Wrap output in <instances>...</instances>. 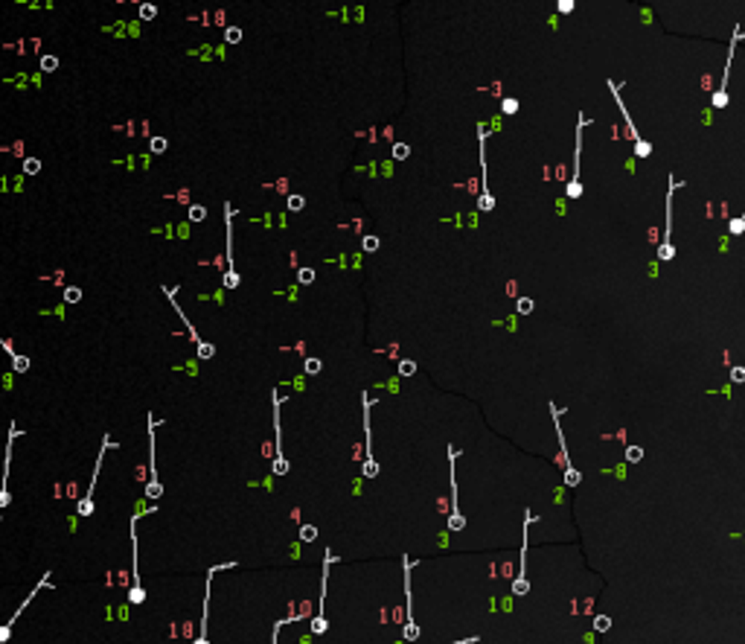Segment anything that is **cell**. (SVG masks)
Segmentation results:
<instances>
[{
  "instance_id": "obj_1",
  "label": "cell",
  "mask_w": 745,
  "mask_h": 644,
  "mask_svg": "<svg viewBox=\"0 0 745 644\" xmlns=\"http://www.w3.org/2000/svg\"><path fill=\"white\" fill-rule=\"evenodd\" d=\"M146 423H149V478H146L143 496H146V502H158L163 496V484H160V475H158V449H155V434H158L155 429L160 423L151 417V411L146 417Z\"/></svg>"
},
{
  "instance_id": "obj_2",
  "label": "cell",
  "mask_w": 745,
  "mask_h": 644,
  "mask_svg": "<svg viewBox=\"0 0 745 644\" xmlns=\"http://www.w3.org/2000/svg\"><path fill=\"white\" fill-rule=\"evenodd\" d=\"M271 397H274V455H271V475H285L288 470H292V463H288V458L283 455V431H280V406H283V397H280V391L277 388H274L271 391Z\"/></svg>"
},
{
  "instance_id": "obj_3",
  "label": "cell",
  "mask_w": 745,
  "mask_h": 644,
  "mask_svg": "<svg viewBox=\"0 0 745 644\" xmlns=\"http://www.w3.org/2000/svg\"><path fill=\"white\" fill-rule=\"evenodd\" d=\"M117 443L111 440V434L105 431V438H102V446H99V455H97V463H94V478H90V484H87V493L82 496V502L76 504V516H82V519H87V516H94V490H97V478H99V472H102V463H105V455H108V449H114Z\"/></svg>"
},
{
  "instance_id": "obj_4",
  "label": "cell",
  "mask_w": 745,
  "mask_h": 644,
  "mask_svg": "<svg viewBox=\"0 0 745 644\" xmlns=\"http://www.w3.org/2000/svg\"><path fill=\"white\" fill-rule=\"evenodd\" d=\"M370 408L373 399L367 391H361V414H364V463H361V478H376L378 463L373 458V434H370Z\"/></svg>"
},
{
  "instance_id": "obj_5",
  "label": "cell",
  "mask_w": 745,
  "mask_h": 644,
  "mask_svg": "<svg viewBox=\"0 0 745 644\" xmlns=\"http://www.w3.org/2000/svg\"><path fill=\"white\" fill-rule=\"evenodd\" d=\"M414 565L417 560H408V554L402 557V568H405V627H402V636L405 641H417L419 638V624L414 618V592H410V575H414Z\"/></svg>"
},
{
  "instance_id": "obj_6",
  "label": "cell",
  "mask_w": 745,
  "mask_h": 644,
  "mask_svg": "<svg viewBox=\"0 0 745 644\" xmlns=\"http://www.w3.org/2000/svg\"><path fill=\"white\" fill-rule=\"evenodd\" d=\"M681 187V181H676V175H670V192H667V222H664V239L658 245V260L670 263L676 257V245H673V199L676 190Z\"/></svg>"
},
{
  "instance_id": "obj_7",
  "label": "cell",
  "mask_w": 745,
  "mask_h": 644,
  "mask_svg": "<svg viewBox=\"0 0 745 644\" xmlns=\"http://www.w3.org/2000/svg\"><path fill=\"white\" fill-rule=\"evenodd\" d=\"M137 522H140V513H134L128 522V536H131V589H128V604L140 606L146 601V589L140 583V572H137Z\"/></svg>"
},
{
  "instance_id": "obj_8",
  "label": "cell",
  "mask_w": 745,
  "mask_h": 644,
  "mask_svg": "<svg viewBox=\"0 0 745 644\" xmlns=\"http://www.w3.org/2000/svg\"><path fill=\"white\" fill-rule=\"evenodd\" d=\"M332 563H335V554H332V551L326 548V554H324V572H321V595H317V601H321V609H317V616L309 621L312 636H324V633L329 630V621H326L324 606H326V583H329V565H332Z\"/></svg>"
},
{
  "instance_id": "obj_9",
  "label": "cell",
  "mask_w": 745,
  "mask_h": 644,
  "mask_svg": "<svg viewBox=\"0 0 745 644\" xmlns=\"http://www.w3.org/2000/svg\"><path fill=\"white\" fill-rule=\"evenodd\" d=\"M224 231H227V248H224L227 251V272L221 277V286L224 289H236L242 283V277L233 268V204L231 201H224Z\"/></svg>"
},
{
  "instance_id": "obj_10",
  "label": "cell",
  "mask_w": 745,
  "mask_h": 644,
  "mask_svg": "<svg viewBox=\"0 0 745 644\" xmlns=\"http://www.w3.org/2000/svg\"><path fill=\"white\" fill-rule=\"evenodd\" d=\"M231 568H239V563H236V560H231V563H216V565H210V568H207V580H204V601H201V618H199V624H201V633H199V638H195L192 644H210V638H207V616H210L212 575H216V572H231Z\"/></svg>"
},
{
  "instance_id": "obj_11",
  "label": "cell",
  "mask_w": 745,
  "mask_h": 644,
  "mask_svg": "<svg viewBox=\"0 0 745 644\" xmlns=\"http://www.w3.org/2000/svg\"><path fill=\"white\" fill-rule=\"evenodd\" d=\"M609 91H612V97H614V102H617V108H620V114H623V123H626V134H629V140L635 143V155H637V158H649V155H652V149H649V143L641 138V134H637V129H635V119H632L629 108L623 106L620 91H617V85H614V82H609Z\"/></svg>"
},
{
  "instance_id": "obj_12",
  "label": "cell",
  "mask_w": 745,
  "mask_h": 644,
  "mask_svg": "<svg viewBox=\"0 0 745 644\" xmlns=\"http://www.w3.org/2000/svg\"><path fill=\"white\" fill-rule=\"evenodd\" d=\"M454 461H458V449L449 446V478H451V513H449V531H463L466 519L460 513V502H458V478H454Z\"/></svg>"
},
{
  "instance_id": "obj_13",
  "label": "cell",
  "mask_w": 745,
  "mask_h": 644,
  "mask_svg": "<svg viewBox=\"0 0 745 644\" xmlns=\"http://www.w3.org/2000/svg\"><path fill=\"white\" fill-rule=\"evenodd\" d=\"M47 586H50V572H44V575H41V580L35 583V589H33V592H29V595H26V601H24V604H21L18 609H15V616H12V618H6L3 624H0V644H6V641L12 638V630H15V624H18V618H21V612H24V609H26L29 604H33V601H35V595H38L41 589H47Z\"/></svg>"
},
{
  "instance_id": "obj_14",
  "label": "cell",
  "mask_w": 745,
  "mask_h": 644,
  "mask_svg": "<svg viewBox=\"0 0 745 644\" xmlns=\"http://www.w3.org/2000/svg\"><path fill=\"white\" fill-rule=\"evenodd\" d=\"M551 411H553V420H556V438H559V461H562V470H565V484H568V487H576V484H580V472L574 470V463H571V458H568V446H565V431L559 429V414H562V408H556L553 402H551Z\"/></svg>"
},
{
  "instance_id": "obj_15",
  "label": "cell",
  "mask_w": 745,
  "mask_h": 644,
  "mask_svg": "<svg viewBox=\"0 0 745 644\" xmlns=\"http://www.w3.org/2000/svg\"><path fill=\"white\" fill-rule=\"evenodd\" d=\"M24 431H18V426H9V440H6V461H3V472H0V511L9 507V475H12V443L21 438Z\"/></svg>"
},
{
  "instance_id": "obj_16",
  "label": "cell",
  "mask_w": 745,
  "mask_h": 644,
  "mask_svg": "<svg viewBox=\"0 0 745 644\" xmlns=\"http://www.w3.org/2000/svg\"><path fill=\"white\" fill-rule=\"evenodd\" d=\"M739 38H745V35H742V29L734 26L731 47H728V62H725V70H722V85H719L717 91H713V97H710V106H713V108H725V106H728V73H731V58H734V47H737V41H739Z\"/></svg>"
},
{
  "instance_id": "obj_17",
  "label": "cell",
  "mask_w": 745,
  "mask_h": 644,
  "mask_svg": "<svg viewBox=\"0 0 745 644\" xmlns=\"http://www.w3.org/2000/svg\"><path fill=\"white\" fill-rule=\"evenodd\" d=\"M591 123L588 117L580 114V129H576V158H574V175L568 181V199H580L583 196V181H580V158H583V129Z\"/></svg>"
},
{
  "instance_id": "obj_18",
  "label": "cell",
  "mask_w": 745,
  "mask_h": 644,
  "mask_svg": "<svg viewBox=\"0 0 745 644\" xmlns=\"http://www.w3.org/2000/svg\"><path fill=\"white\" fill-rule=\"evenodd\" d=\"M530 522H533V511H524V548H521V563H519V577L512 580V595H527L530 583H527V534H530Z\"/></svg>"
},
{
  "instance_id": "obj_19",
  "label": "cell",
  "mask_w": 745,
  "mask_h": 644,
  "mask_svg": "<svg viewBox=\"0 0 745 644\" xmlns=\"http://www.w3.org/2000/svg\"><path fill=\"white\" fill-rule=\"evenodd\" d=\"M478 143H480V170H483V192H480V199H478V210L483 213H489L492 207H495V199H492V192L489 187H486V126H478Z\"/></svg>"
},
{
  "instance_id": "obj_20",
  "label": "cell",
  "mask_w": 745,
  "mask_h": 644,
  "mask_svg": "<svg viewBox=\"0 0 745 644\" xmlns=\"http://www.w3.org/2000/svg\"><path fill=\"white\" fill-rule=\"evenodd\" d=\"M160 292H163V295H166V297H169V304H172V306H175V315H181V321H184V327H187V333H190V341H192V344H204V338H201V336H199V329H195V327H192V324H190V318H187V315H184V312H181V306H178V301H175V292H172V289H169V286H163V289H160Z\"/></svg>"
},
{
  "instance_id": "obj_21",
  "label": "cell",
  "mask_w": 745,
  "mask_h": 644,
  "mask_svg": "<svg viewBox=\"0 0 745 644\" xmlns=\"http://www.w3.org/2000/svg\"><path fill=\"white\" fill-rule=\"evenodd\" d=\"M0 347H3V350L9 353V358H12V370H15V373H26L29 368H33V362H29V356H24V353H15V347H12V344H9L6 338H0Z\"/></svg>"
},
{
  "instance_id": "obj_22",
  "label": "cell",
  "mask_w": 745,
  "mask_h": 644,
  "mask_svg": "<svg viewBox=\"0 0 745 644\" xmlns=\"http://www.w3.org/2000/svg\"><path fill=\"white\" fill-rule=\"evenodd\" d=\"M321 370H324V362L317 356H309L306 365H303V373H306V377H315V373H321Z\"/></svg>"
},
{
  "instance_id": "obj_23",
  "label": "cell",
  "mask_w": 745,
  "mask_h": 644,
  "mask_svg": "<svg viewBox=\"0 0 745 644\" xmlns=\"http://www.w3.org/2000/svg\"><path fill=\"white\" fill-rule=\"evenodd\" d=\"M378 245H382V239H378L376 233H367V236L361 239V251H367V254H376Z\"/></svg>"
},
{
  "instance_id": "obj_24",
  "label": "cell",
  "mask_w": 745,
  "mask_h": 644,
  "mask_svg": "<svg viewBox=\"0 0 745 644\" xmlns=\"http://www.w3.org/2000/svg\"><path fill=\"white\" fill-rule=\"evenodd\" d=\"M58 70V58L53 53H44L41 56V73H56Z\"/></svg>"
},
{
  "instance_id": "obj_25",
  "label": "cell",
  "mask_w": 745,
  "mask_h": 644,
  "mask_svg": "<svg viewBox=\"0 0 745 644\" xmlns=\"http://www.w3.org/2000/svg\"><path fill=\"white\" fill-rule=\"evenodd\" d=\"M623 458H626V463H641L644 461V446H635V443L626 446V455Z\"/></svg>"
},
{
  "instance_id": "obj_26",
  "label": "cell",
  "mask_w": 745,
  "mask_h": 644,
  "mask_svg": "<svg viewBox=\"0 0 745 644\" xmlns=\"http://www.w3.org/2000/svg\"><path fill=\"white\" fill-rule=\"evenodd\" d=\"M187 216H190V222H204L207 219V207L204 204H190Z\"/></svg>"
},
{
  "instance_id": "obj_27",
  "label": "cell",
  "mask_w": 745,
  "mask_h": 644,
  "mask_svg": "<svg viewBox=\"0 0 745 644\" xmlns=\"http://www.w3.org/2000/svg\"><path fill=\"white\" fill-rule=\"evenodd\" d=\"M285 207H288V210H292V213H300V210H303V207H306V199H303V196H300V192H294V196H288V201H285Z\"/></svg>"
},
{
  "instance_id": "obj_28",
  "label": "cell",
  "mask_w": 745,
  "mask_h": 644,
  "mask_svg": "<svg viewBox=\"0 0 745 644\" xmlns=\"http://www.w3.org/2000/svg\"><path fill=\"white\" fill-rule=\"evenodd\" d=\"M533 297H519V301H515V312H519V315H530V312H533Z\"/></svg>"
},
{
  "instance_id": "obj_29",
  "label": "cell",
  "mask_w": 745,
  "mask_h": 644,
  "mask_svg": "<svg viewBox=\"0 0 745 644\" xmlns=\"http://www.w3.org/2000/svg\"><path fill=\"white\" fill-rule=\"evenodd\" d=\"M149 149H151V155H163L166 149H169V140H166V138H151L149 140Z\"/></svg>"
},
{
  "instance_id": "obj_30",
  "label": "cell",
  "mask_w": 745,
  "mask_h": 644,
  "mask_svg": "<svg viewBox=\"0 0 745 644\" xmlns=\"http://www.w3.org/2000/svg\"><path fill=\"white\" fill-rule=\"evenodd\" d=\"M728 231H731V236H739V233L745 231V210H742L739 216H734V219H731V224H728Z\"/></svg>"
},
{
  "instance_id": "obj_31",
  "label": "cell",
  "mask_w": 745,
  "mask_h": 644,
  "mask_svg": "<svg viewBox=\"0 0 745 644\" xmlns=\"http://www.w3.org/2000/svg\"><path fill=\"white\" fill-rule=\"evenodd\" d=\"M212 356H216V344H210V341L199 344V358H201V362H210Z\"/></svg>"
},
{
  "instance_id": "obj_32",
  "label": "cell",
  "mask_w": 745,
  "mask_h": 644,
  "mask_svg": "<svg viewBox=\"0 0 745 644\" xmlns=\"http://www.w3.org/2000/svg\"><path fill=\"white\" fill-rule=\"evenodd\" d=\"M396 373H399V377H414V373H417V362H410V358H402L399 368H396Z\"/></svg>"
},
{
  "instance_id": "obj_33",
  "label": "cell",
  "mask_w": 745,
  "mask_h": 644,
  "mask_svg": "<svg viewBox=\"0 0 745 644\" xmlns=\"http://www.w3.org/2000/svg\"><path fill=\"white\" fill-rule=\"evenodd\" d=\"M297 283H300V286H312V283H315V268H300V272H297Z\"/></svg>"
},
{
  "instance_id": "obj_34",
  "label": "cell",
  "mask_w": 745,
  "mask_h": 644,
  "mask_svg": "<svg viewBox=\"0 0 745 644\" xmlns=\"http://www.w3.org/2000/svg\"><path fill=\"white\" fill-rule=\"evenodd\" d=\"M137 9H140V18H143V21H151V18H158V6H155V3H140V6H137Z\"/></svg>"
},
{
  "instance_id": "obj_35",
  "label": "cell",
  "mask_w": 745,
  "mask_h": 644,
  "mask_svg": "<svg viewBox=\"0 0 745 644\" xmlns=\"http://www.w3.org/2000/svg\"><path fill=\"white\" fill-rule=\"evenodd\" d=\"M24 172L26 175H38L41 172V160L38 158H24Z\"/></svg>"
},
{
  "instance_id": "obj_36",
  "label": "cell",
  "mask_w": 745,
  "mask_h": 644,
  "mask_svg": "<svg viewBox=\"0 0 745 644\" xmlns=\"http://www.w3.org/2000/svg\"><path fill=\"white\" fill-rule=\"evenodd\" d=\"M82 301V289L79 286H67L65 289V304H79Z\"/></svg>"
},
{
  "instance_id": "obj_37",
  "label": "cell",
  "mask_w": 745,
  "mask_h": 644,
  "mask_svg": "<svg viewBox=\"0 0 745 644\" xmlns=\"http://www.w3.org/2000/svg\"><path fill=\"white\" fill-rule=\"evenodd\" d=\"M224 41H227V44H239V41H242V29H239V26H227V29H224Z\"/></svg>"
},
{
  "instance_id": "obj_38",
  "label": "cell",
  "mask_w": 745,
  "mask_h": 644,
  "mask_svg": "<svg viewBox=\"0 0 745 644\" xmlns=\"http://www.w3.org/2000/svg\"><path fill=\"white\" fill-rule=\"evenodd\" d=\"M410 155V146L408 143H393V160H405Z\"/></svg>"
},
{
  "instance_id": "obj_39",
  "label": "cell",
  "mask_w": 745,
  "mask_h": 644,
  "mask_svg": "<svg viewBox=\"0 0 745 644\" xmlns=\"http://www.w3.org/2000/svg\"><path fill=\"white\" fill-rule=\"evenodd\" d=\"M594 630H597V633L612 630V618H609V616H597V618H594Z\"/></svg>"
},
{
  "instance_id": "obj_40",
  "label": "cell",
  "mask_w": 745,
  "mask_h": 644,
  "mask_svg": "<svg viewBox=\"0 0 745 644\" xmlns=\"http://www.w3.org/2000/svg\"><path fill=\"white\" fill-rule=\"evenodd\" d=\"M300 539H303V543H315V539H317V528L303 525V528H300Z\"/></svg>"
},
{
  "instance_id": "obj_41",
  "label": "cell",
  "mask_w": 745,
  "mask_h": 644,
  "mask_svg": "<svg viewBox=\"0 0 745 644\" xmlns=\"http://www.w3.org/2000/svg\"><path fill=\"white\" fill-rule=\"evenodd\" d=\"M731 382H734V385L745 382V368H742V365H734V368H731Z\"/></svg>"
},
{
  "instance_id": "obj_42",
  "label": "cell",
  "mask_w": 745,
  "mask_h": 644,
  "mask_svg": "<svg viewBox=\"0 0 745 644\" xmlns=\"http://www.w3.org/2000/svg\"><path fill=\"white\" fill-rule=\"evenodd\" d=\"M294 621H297V618H280L277 624H274V638H271V644H277V636H280V630H283L285 624H294Z\"/></svg>"
},
{
  "instance_id": "obj_43",
  "label": "cell",
  "mask_w": 745,
  "mask_h": 644,
  "mask_svg": "<svg viewBox=\"0 0 745 644\" xmlns=\"http://www.w3.org/2000/svg\"><path fill=\"white\" fill-rule=\"evenodd\" d=\"M501 111H504V114H515V111H519V99H504V102H501Z\"/></svg>"
},
{
  "instance_id": "obj_44",
  "label": "cell",
  "mask_w": 745,
  "mask_h": 644,
  "mask_svg": "<svg viewBox=\"0 0 745 644\" xmlns=\"http://www.w3.org/2000/svg\"><path fill=\"white\" fill-rule=\"evenodd\" d=\"M574 6H576L574 0H559V3H556V9H559L562 15H571V9H574Z\"/></svg>"
},
{
  "instance_id": "obj_45",
  "label": "cell",
  "mask_w": 745,
  "mask_h": 644,
  "mask_svg": "<svg viewBox=\"0 0 745 644\" xmlns=\"http://www.w3.org/2000/svg\"><path fill=\"white\" fill-rule=\"evenodd\" d=\"M475 641H478V638L472 636V638H463V641H454V644H475Z\"/></svg>"
}]
</instances>
